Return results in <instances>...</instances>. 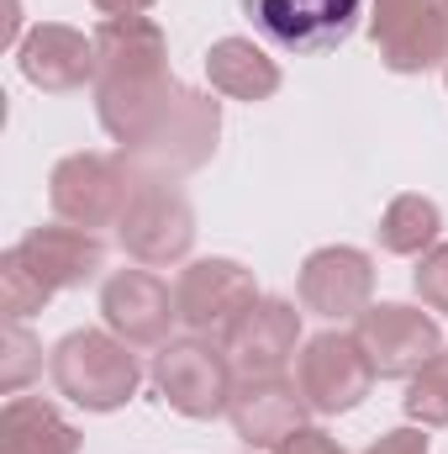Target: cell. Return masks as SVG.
<instances>
[{"label": "cell", "mask_w": 448, "mask_h": 454, "mask_svg": "<svg viewBox=\"0 0 448 454\" xmlns=\"http://www.w3.org/2000/svg\"><path fill=\"white\" fill-rule=\"evenodd\" d=\"M48 375L85 412H116L121 402H132V391L143 380V370L132 359V343H121L116 333H96V328L69 333L58 343L53 359H48Z\"/></svg>", "instance_id": "6da1fadb"}, {"label": "cell", "mask_w": 448, "mask_h": 454, "mask_svg": "<svg viewBox=\"0 0 448 454\" xmlns=\"http://www.w3.org/2000/svg\"><path fill=\"white\" fill-rule=\"evenodd\" d=\"M217 127H222L217 101L201 96V90H185V85H180L174 101L158 112V121L127 148V159L143 164V169H153V175H185V169H201V164L212 159V148H217Z\"/></svg>", "instance_id": "7a4b0ae2"}, {"label": "cell", "mask_w": 448, "mask_h": 454, "mask_svg": "<svg viewBox=\"0 0 448 454\" xmlns=\"http://www.w3.org/2000/svg\"><path fill=\"white\" fill-rule=\"evenodd\" d=\"M153 386L164 391V402L185 418H217L232 407L237 391V370L227 359V348L206 343L201 333L180 343H164L153 354Z\"/></svg>", "instance_id": "3957f363"}, {"label": "cell", "mask_w": 448, "mask_h": 454, "mask_svg": "<svg viewBox=\"0 0 448 454\" xmlns=\"http://www.w3.org/2000/svg\"><path fill=\"white\" fill-rule=\"evenodd\" d=\"M296 386H301V402L322 418L353 412L375 386L369 348L359 343V333H317L296 354Z\"/></svg>", "instance_id": "277c9868"}, {"label": "cell", "mask_w": 448, "mask_h": 454, "mask_svg": "<svg viewBox=\"0 0 448 454\" xmlns=\"http://www.w3.org/2000/svg\"><path fill=\"white\" fill-rule=\"evenodd\" d=\"M243 11L280 53H333L353 37L364 0H243Z\"/></svg>", "instance_id": "5b68a950"}, {"label": "cell", "mask_w": 448, "mask_h": 454, "mask_svg": "<svg viewBox=\"0 0 448 454\" xmlns=\"http://www.w3.org/2000/svg\"><path fill=\"white\" fill-rule=\"evenodd\" d=\"M121 248L143 264V270H158V264H180L196 243V212L180 191H169L164 180H143L137 196L127 201L121 223H116Z\"/></svg>", "instance_id": "8992f818"}, {"label": "cell", "mask_w": 448, "mask_h": 454, "mask_svg": "<svg viewBox=\"0 0 448 454\" xmlns=\"http://www.w3.org/2000/svg\"><path fill=\"white\" fill-rule=\"evenodd\" d=\"M137 196L132 175L121 159H106V153H69L53 164V180H48V201L64 223L74 227H106L121 223L127 201Z\"/></svg>", "instance_id": "52a82bcc"}, {"label": "cell", "mask_w": 448, "mask_h": 454, "mask_svg": "<svg viewBox=\"0 0 448 454\" xmlns=\"http://www.w3.org/2000/svg\"><path fill=\"white\" fill-rule=\"evenodd\" d=\"M369 32L396 74L448 64V0H375Z\"/></svg>", "instance_id": "ba28073f"}, {"label": "cell", "mask_w": 448, "mask_h": 454, "mask_svg": "<svg viewBox=\"0 0 448 454\" xmlns=\"http://www.w3.org/2000/svg\"><path fill=\"white\" fill-rule=\"evenodd\" d=\"M259 301V286H253V275L237 264V259H201V264H190V270H180V280H174V312H180V323L190 328V333H217L227 339V328L248 312Z\"/></svg>", "instance_id": "9c48e42d"}, {"label": "cell", "mask_w": 448, "mask_h": 454, "mask_svg": "<svg viewBox=\"0 0 448 454\" xmlns=\"http://www.w3.org/2000/svg\"><path fill=\"white\" fill-rule=\"evenodd\" d=\"M101 312H106V328L132 348H164L169 323H180L174 291L153 270H116L101 291Z\"/></svg>", "instance_id": "30bf717a"}, {"label": "cell", "mask_w": 448, "mask_h": 454, "mask_svg": "<svg viewBox=\"0 0 448 454\" xmlns=\"http://www.w3.org/2000/svg\"><path fill=\"white\" fill-rule=\"evenodd\" d=\"M296 339H301V312L280 296H259L232 328H227V359L237 370V380L248 375H280L285 359L296 354Z\"/></svg>", "instance_id": "8fae6325"}, {"label": "cell", "mask_w": 448, "mask_h": 454, "mask_svg": "<svg viewBox=\"0 0 448 454\" xmlns=\"http://www.w3.org/2000/svg\"><path fill=\"white\" fill-rule=\"evenodd\" d=\"M359 343L369 348V364H375V375H417L438 348H444V333H438V323L428 317V312H417V307H369L364 317H359Z\"/></svg>", "instance_id": "7c38bea8"}, {"label": "cell", "mask_w": 448, "mask_h": 454, "mask_svg": "<svg viewBox=\"0 0 448 454\" xmlns=\"http://www.w3.org/2000/svg\"><path fill=\"white\" fill-rule=\"evenodd\" d=\"M369 291H375V264L359 248H317L301 264V307L328 317V323L364 317Z\"/></svg>", "instance_id": "4fadbf2b"}, {"label": "cell", "mask_w": 448, "mask_h": 454, "mask_svg": "<svg viewBox=\"0 0 448 454\" xmlns=\"http://www.w3.org/2000/svg\"><path fill=\"white\" fill-rule=\"evenodd\" d=\"M301 412H306L301 386L285 380V375H248V380H237L232 407H227V418H232V428H237V439L248 450L285 444L301 428Z\"/></svg>", "instance_id": "5bb4252c"}, {"label": "cell", "mask_w": 448, "mask_h": 454, "mask_svg": "<svg viewBox=\"0 0 448 454\" xmlns=\"http://www.w3.org/2000/svg\"><path fill=\"white\" fill-rule=\"evenodd\" d=\"M21 264L48 286V291H69V286H85L101 275L106 264V243L90 232V227L74 223H53V227H32L21 243H16Z\"/></svg>", "instance_id": "9a60e30c"}, {"label": "cell", "mask_w": 448, "mask_h": 454, "mask_svg": "<svg viewBox=\"0 0 448 454\" xmlns=\"http://www.w3.org/2000/svg\"><path fill=\"white\" fill-rule=\"evenodd\" d=\"M16 59H21V74L37 90H48V96L80 90L85 80H96V37L74 32V27H37V32H27Z\"/></svg>", "instance_id": "2e32d148"}, {"label": "cell", "mask_w": 448, "mask_h": 454, "mask_svg": "<svg viewBox=\"0 0 448 454\" xmlns=\"http://www.w3.org/2000/svg\"><path fill=\"white\" fill-rule=\"evenodd\" d=\"M0 454H80V434L42 396H11L0 407Z\"/></svg>", "instance_id": "e0dca14e"}, {"label": "cell", "mask_w": 448, "mask_h": 454, "mask_svg": "<svg viewBox=\"0 0 448 454\" xmlns=\"http://www.w3.org/2000/svg\"><path fill=\"white\" fill-rule=\"evenodd\" d=\"M206 80L227 101H269L280 90V69L274 59H264V48H253L248 37H222L206 53Z\"/></svg>", "instance_id": "ac0fdd59"}, {"label": "cell", "mask_w": 448, "mask_h": 454, "mask_svg": "<svg viewBox=\"0 0 448 454\" xmlns=\"http://www.w3.org/2000/svg\"><path fill=\"white\" fill-rule=\"evenodd\" d=\"M438 207L428 201V196H396L390 207H385V217H380V248L385 254H428L433 243H438Z\"/></svg>", "instance_id": "d6986e66"}, {"label": "cell", "mask_w": 448, "mask_h": 454, "mask_svg": "<svg viewBox=\"0 0 448 454\" xmlns=\"http://www.w3.org/2000/svg\"><path fill=\"white\" fill-rule=\"evenodd\" d=\"M406 418L422 428H448V348H438L406 386Z\"/></svg>", "instance_id": "ffe728a7"}, {"label": "cell", "mask_w": 448, "mask_h": 454, "mask_svg": "<svg viewBox=\"0 0 448 454\" xmlns=\"http://www.w3.org/2000/svg\"><path fill=\"white\" fill-rule=\"evenodd\" d=\"M48 286L21 264V254L16 248H5L0 254V307H5V317L11 323H21V317H32V312H42L48 307Z\"/></svg>", "instance_id": "44dd1931"}, {"label": "cell", "mask_w": 448, "mask_h": 454, "mask_svg": "<svg viewBox=\"0 0 448 454\" xmlns=\"http://www.w3.org/2000/svg\"><path fill=\"white\" fill-rule=\"evenodd\" d=\"M32 354H37L32 333H27L21 323H11V328H5V375H0V391H5V396H16V391L27 386V375L42 370V359H32Z\"/></svg>", "instance_id": "7402d4cb"}, {"label": "cell", "mask_w": 448, "mask_h": 454, "mask_svg": "<svg viewBox=\"0 0 448 454\" xmlns=\"http://www.w3.org/2000/svg\"><path fill=\"white\" fill-rule=\"evenodd\" d=\"M417 296L433 307V312H448V243H433L417 264Z\"/></svg>", "instance_id": "603a6c76"}, {"label": "cell", "mask_w": 448, "mask_h": 454, "mask_svg": "<svg viewBox=\"0 0 448 454\" xmlns=\"http://www.w3.org/2000/svg\"><path fill=\"white\" fill-rule=\"evenodd\" d=\"M274 454H343V444L322 428H296L285 444H274Z\"/></svg>", "instance_id": "cb8c5ba5"}, {"label": "cell", "mask_w": 448, "mask_h": 454, "mask_svg": "<svg viewBox=\"0 0 448 454\" xmlns=\"http://www.w3.org/2000/svg\"><path fill=\"white\" fill-rule=\"evenodd\" d=\"M364 454H428V434H417V428H396V434H385L380 444H369Z\"/></svg>", "instance_id": "d4e9b609"}, {"label": "cell", "mask_w": 448, "mask_h": 454, "mask_svg": "<svg viewBox=\"0 0 448 454\" xmlns=\"http://www.w3.org/2000/svg\"><path fill=\"white\" fill-rule=\"evenodd\" d=\"M90 5H96V11H101L106 21H116V16H143V11H148L153 0H90Z\"/></svg>", "instance_id": "484cf974"}]
</instances>
